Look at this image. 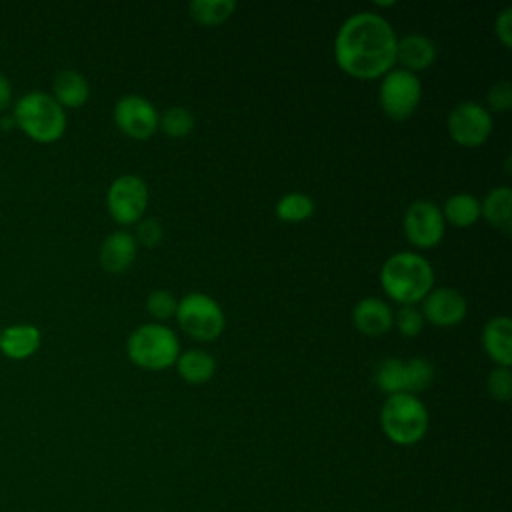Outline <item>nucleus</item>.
I'll list each match as a JSON object with an SVG mask.
<instances>
[{
	"mask_svg": "<svg viewBox=\"0 0 512 512\" xmlns=\"http://www.w3.org/2000/svg\"><path fill=\"white\" fill-rule=\"evenodd\" d=\"M176 370L184 382L204 384L214 376L216 360L208 352H204L200 348H192V350H184L178 354Z\"/></svg>",
	"mask_w": 512,
	"mask_h": 512,
	"instance_id": "nucleus-20",
	"label": "nucleus"
},
{
	"mask_svg": "<svg viewBox=\"0 0 512 512\" xmlns=\"http://www.w3.org/2000/svg\"><path fill=\"white\" fill-rule=\"evenodd\" d=\"M392 318L390 306L376 296L362 298L352 308V324L364 336H382L392 328Z\"/></svg>",
	"mask_w": 512,
	"mask_h": 512,
	"instance_id": "nucleus-15",
	"label": "nucleus"
},
{
	"mask_svg": "<svg viewBox=\"0 0 512 512\" xmlns=\"http://www.w3.org/2000/svg\"><path fill=\"white\" fill-rule=\"evenodd\" d=\"M434 380V366L430 360L422 356H414L404 360V392L418 394L426 390Z\"/></svg>",
	"mask_w": 512,
	"mask_h": 512,
	"instance_id": "nucleus-24",
	"label": "nucleus"
},
{
	"mask_svg": "<svg viewBox=\"0 0 512 512\" xmlns=\"http://www.w3.org/2000/svg\"><path fill=\"white\" fill-rule=\"evenodd\" d=\"M176 306H178V300L174 298L172 292L168 290H154L148 294L146 298V310L152 318L156 320H168L176 314Z\"/></svg>",
	"mask_w": 512,
	"mask_h": 512,
	"instance_id": "nucleus-27",
	"label": "nucleus"
},
{
	"mask_svg": "<svg viewBox=\"0 0 512 512\" xmlns=\"http://www.w3.org/2000/svg\"><path fill=\"white\" fill-rule=\"evenodd\" d=\"M480 216H484L494 228L508 234L512 228V190H510V186L492 188L480 202Z\"/></svg>",
	"mask_w": 512,
	"mask_h": 512,
	"instance_id": "nucleus-19",
	"label": "nucleus"
},
{
	"mask_svg": "<svg viewBox=\"0 0 512 512\" xmlns=\"http://www.w3.org/2000/svg\"><path fill=\"white\" fill-rule=\"evenodd\" d=\"M438 56V48L432 38L424 34H406L396 42V64L400 68L416 74L434 64Z\"/></svg>",
	"mask_w": 512,
	"mask_h": 512,
	"instance_id": "nucleus-14",
	"label": "nucleus"
},
{
	"mask_svg": "<svg viewBox=\"0 0 512 512\" xmlns=\"http://www.w3.org/2000/svg\"><path fill=\"white\" fill-rule=\"evenodd\" d=\"M494 32H496V38L506 48L512 46V6H506L504 10L498 12V16L494 20Z\"/></svg>",
	"mask_w": 512,
	"mask_h": 512,
	"instance_id": "nucleus-32",
	"label": "nucleus"
},
{
	"mask_svg": "<svg viewBox=\"0 0 512 512\" xmlns=\"http://www.w3.org/2000/svg\"><path fill=\"white\" fill-rule=\"evenodd\" d=\"M446 128L450 138L464 148L482 146L494 128L492 114L478 102L466 100L456 104L446 120Z\"/></svg>",
	"mask_w": 512,
	"mask_h": 512,
	"instance_id": "nucleus-9",
	"label": "nucleus"
},
{
	"mask_svg": "<svg viewBox=\"0 0 512 512\" xmlns=\"http://www.w3.org/2000/svg\"><path fill=\"white\" fill-rule=\"evenodd\" d=\"M486 388L494 400L506 402L512 396V370L510 366H494L488 374Z\"/></svg>",
	"mask_w": 512,
	"mask_h": 512,
	"instance_id": "nucleus-28",
	"label": "nucleus"
},
{
	"mask_svg": "<svg viewBox=\"0 0 512 512\" xmlns=\"http://www.w3.org/2000/svg\"><path fill=\"white\" fill-rule=\"evenodd\" d=\"M0 126H2V130H10V126H16V124H14V118H12V114H10V118L4 114V116L0 118Z\"/></svg>",
	"mask_w": 512,
	"mask_h": 512,
	"instance_id": "nucleus-34",
	"label": "nucleus"
},
{
	"mask_svg": "<svg viewBox=\"0 0 512 512\" xmlns=\"http://www.w3.org/2000/svg\"><path fill=\"white\" fill-rule=\"evenodd\" d=\"M482 346L496 366L512 364V322L508 316H494L484 324Z\"/></svg>",
	"mask_w": 512,
	"mask_h": 512,
	"instance_id": "nucleus-17",
	"label": "nucleus"
},
{
	"mask_svg": "<svg viewBox=\"0 0 512 512\" xmlns=\"http://www.w3.org/2000/svg\"><path fill=\"white\" fill-rule=\"evenodd\" d=\"M422 318L424 322H430L440 328H450L460 324L468 314L466 298L456 290L448 286L432 288L426 298L422 300Z\"/></svg>",
	"mask_w": 512,
	"mask_h": 512,
	"instance_id": "nucleus-12",
	"label": "nucleus"
},
{
	"mask_svg": "<svg viewBox=\"0 0 512 512\" xmlns=\"http://www.w3.org/2000/svg\"><path fill=\"white\" fill-rule=\"evenodd\" d=\"M42 332L34 324H12L0 328V352L10 360H26L38 352Z\"/></svg>",
	"mask_w": 512,
	"mask_h": 512,
	"instance_id": "nucleus-16",
	"label": "nucleus"
},
{
	"mask_svg": "<svg viewBox=\"0 0 512 512\" xmlns=\"http://www.w3.org/2000/svg\"><path fill=\"white\" fill-rule=\"evenodd\" d=\"M398 36L390 22L372 10L348 16L334 38L336 64L352 78H382L396 64Z\"/></svg>",
	"mask_w": 512,
	"mask_h": 512,
	"instance_id": "nucleus-1",
	"label": "nucleus"
},
{
	"mask_svg": "<svg viewBox=\"0 0 512 512\" xmlns=\"http://www.w3.org/2000/svg\"><path fill=\"white\" fill-rule=\"evenodd\" d=\"M138 228H136V238L148 246V248H154L162 242V226L158 224V220L154 218H144L140 222H136Z\"/></svg>",
	"mask_w": 512,
	"mask_h": 512,
	"instance_id": "nucleus-31",
	"label": "nucleus"
},
{
	"mask_svg": "<svg viewBox=\"0 0 512 512\" xmlns=\"http://www.w3.org/2000/svg\"><path fill=\"white\" fill-rule=\"evenodd\" d=\"M174 316L182 332L202 342L216 340L226 326L222 306L204 292H190L178 300Z\"/></svg>",
	"mask_w": 512,
	"mask_h": 512,
	"instance_id": "nucleus-6",
	"label": "nucleus"
},
{
	"mask_svg": "<svg viewBox=\"0 0 512 512\" xmlns=\"http://www.w3.org/2000/svg\"><path fill=\"white\" fill-rule=\"evenodd\" d=\"M10 114L16 128L40 144H50L62 138L68 122L64 108L48 92L42 90H30L22 94L14 102Z\"/></svg>",
	"mask_w": 512,
	"mask_h": 512,
	"instance_id": "nucleus-3",
	"label": "nucleus"
},
{
	"mask_svg": "<svg viewBox=\"0 0 512 512\" xmlns=\"http://www.w3.org/2000/svg\"><path fill=\"white\" fill-rule=\"evenodd\" d=\"M236 10L234 0H192L188 4L190 18L204 26H216L226 22Z\"/></svg>",
	"mask_w": 512,
	"mask_h": 512,
	"instance_id": "nucleus-22",
	"label": "nucleus"
},
{
	"mask_svg": "<svg viewBox=\"0 0 512 512\" xmlns=\"http://www.w3.org/2000/svg\"><path fill=\"white\" fill-rule=\"evenodd\" d=\"M112 116L120 132L134 140L150 138L160 124V114L156 112L154 104L140 94H126L118 98Z\"/></svg>",
	"mask_w": 512,
	"mask_h": 512,
	"instance_id": "nucleus-11",
	"label": "nucleus"
},
{
	"mask_svg": "<svg viewBox=\"0 0 512 512\" xmlns=\"http://www.w3.org/2000/svg\"><path fill=\"white\" fill-rule=\"evenodd\" d=\"M392 324H396V328L402 336L414 338L422 332L424 318H422V312L416 306H400L398 312L392 318Z\"/></svg>",
	"mask_w": 512,
	"mask_h": 512,
	"instance_id": "nucleus-29",
	"label": "nucleus"
},
{
	"mask_svg": "<svg viewBox=\"0 0 512 512\" xmlns=\"http://www.w3.org/2000/svg\"><path fill=\"white\" fill-rule=\"evenodd\" d=\"M378 390L386 392L388 396L404 392V360L400 358H384L376 366L374 374Z\"/></svg>",
	"mask_w": 512,
	"mask_h": 512,
	"instance_id": "nucleus-25",
	"label": "nucleus"
},
{
	"mask_svg": "<svg viewBox=\"0 0 512 512\" xmlns=\"http://www.w3.org/2000/svg\"><path fill=\"white\" fill-rule=\"evenodd\" d=\"M382 432L400 446L416 444L428 430V410L414 394H392L380 408Z\"/></svg>",
	"mask_w": 512,
	"mask_h": 512,
	"instance_id": "nucleus-5",
	"label": "nucleus"
},
{
	"mask_svg": "<svg viewBox=\"0 0 512 512\" xmlns=\"http://www.w3.org/2000/svg\"><path fill=\"white\" fill-rule=\"evenodd\" d=\"M148 206V186L136 174L116 176L106 192V208L118 224H136Z\"/></svg>",
	"mask_w": 512,
	"mask_h": 512,
	"instance_id": "nucleus-8",
	"label": "nucleus"
},
{
	"mask_svg": "<svg viewBox=\"0 0 512 512\" xmlns=\"http://www.w3.org/2000/svg\"><path fill=\"white\" fill-rule=\"evenodd\" d=\"M136 252V238L126 230H114L102 240L98 260L106 272L122 274L134 264Z\"/></svg>",
	"mask_w": 512,
	"mask_h": 512,
	"instance_id": "nucleus-13",
	"label": "nucleus"
},
{
	"mask_svg": "<svg viewBox=\"0 0 512 512\" xmlns=\"http://www.w3.org/2000/svg\"><path fill=\"white\" fill-rule=\"evenodd\" d=\"M50 96L62 106V108H80L88 102L90 86L84 74L72 68H64L56 72L52 80V92Z\"/></svg>",
	"mask_w": 512,
	"mask_h": 512,
	"instance_id": "nucleus-18",
	"label": "nucleus"
},
{
	"mask_svg": "<svg viewBox=\"0 0 512 512\" xmlns=\"http://www.w3.org/2000/svg\"><path fill=\"white\" fill-rule=\"evenodd\" d=\"M274 212L282 222H302L314 214V200L304 192H288L276 202Z\"/></svg>",
	"mask_w": 512,
	"mask_h": 512,
	"instance_id": "nucleus-23",
	"label": "nucleus"
},
{
	"mask_svg": "<svg viewBox=\"0 0 512 512\" xmlns=\"http://www.w3.org/2000/svg\"><path fill=\"white\" fill-rule=\"evenodd\" d=\"M380 286L400 306H414L434 288V268L416 252H396L380 268Z\"/></svg>",
	"mask_w": 512,
	"mask_h": 512,
	"instance_id": "nucleus-2",
	"label": "nucleus"
},
{
	"mask_svg": "<svg viewBox=\"0 0 512 512\" xmlns=\"http://www.w3.org/2000/svg\"><path fill=\"white\" fill-rule=\"evenodd\" d=\"M180 342L172 328L162 322H148L130 332L126 356L144 370H166L176 364Z\"/></svg>",
	"mask_w": 512,
	"mask_h": 512,
	"instance_id": "nucleus-4",
	"label": "nucleus"
},
{
	"mask_svg": "<svg viewBox=\"0 0 512 512\" xmlns=\"http://www.w3.org/2000/svg\"><path fill=\"white\" fill-rule=\"evenodd\" d=\"M158 126L172 138H184L194 130V116L184 106H170L162 112Z\"/></svg>",
	"mask_w": 512,
	"mask_h": 512,
	"instance_id": "nucleus-26",
	"label": "nucleus"
},
{
	"mask_svg": "<svg viewBox=\"0 0 512 512\" xmlns=\"http://www.w3.org/2000/svg\"><path fill=\"white\" fill-rule=\"evenodd\" d=\"M444 222L456 228H468L480 218V200L470 192L452 194L440 208Z\"/></svg>",
	"mask_w": 512,
	"mask_h": 512,
	"instance_id": "nucleus-21",
	"label": "nucleus"
},
{
	"mask_svg": "<svg viewBox=\"0 0 512 512\" xmlns=\"http://www.w3.org/2000/svg\"><path fill=\"white\" fill-rule=\"evenodd\" d=\"M422 98V84L416 74L404 68H392L382 76L378 88V104L392 120L410 118Z\"/></svg>",
	"mask_w": 512,
	"mask_h": 512,
	"instance_id": "nucleus-7",
	"label": "nucleus"
},
{
	"mask_svg": "<svg viewBox=\"0 0 512 512\" xmlns=\"http://www.w3.org/2000/svg\"><path fill=\"white\" fill-rule=\"evenodd\" d=\"M446 222L438 204L430 200H414L404 214V234L416 248H432L440 244Z\"/></svg>",
	"mask_w": 512,
	"mask_h": 512,
	"instance_id": "nucleus-10",
	"label": "nucleus"
},
{
	"mask_svg": "<svg viewBox=\"0 0 512 512\" xmlns=\"http://www.w3.org/2000/svg\"><path fill=\"white\" fill-rule=\"evenodd\" d=\"M10 104H12V84L8 76L0 72V112L8 110Z\"/></svg>",
	"mask_w": 512,
	"mask_h": 512,
	"instance_id": "nucleus-33",
	"label": "nucleus"
},
{
	"mask_svg": "<svg viewBox=\"0 0 512 512\" xmlns=\"http://www.w3.org/2000/svg\"><path fill=\"white\" fill-rule=\"evenodd\" d=\"M486 98H488V106L494 112H506L512 106V84H510V80H506V78L496 80L490 86Z\"/></svg>",
	"mask_w": 512,
	"mask_h": 512,
	"instance_id": "nucleus-30",
	"label": "nucleus"
}]
</instances>
